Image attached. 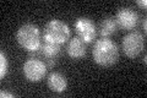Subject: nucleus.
<instances>
[{"label": "nucleus", "instance_id": "1", "mask_svg": "<svg viewBox=\"0 0 147 98\" xmlns=\"http://www.w3.org/2000/svg\"><path fill=\"white\" fill-rule=\"evenodd\" d=\"M92 57L100 66H112L119 59V48L112 39L100 38L96 41L93 45Z\"/></svg>", "mask_w": 147, "mask_h": 98}, {"label": "nucleus", "instance_id": "2", "mask_svg": "<svg viewBox=\"0 0 147 98\" xmlns=\"http://www.w3.org/2000/svg\"><path fill=\"white\" fill-rule=\"evenodd\" d=\"M16 39L22 48L33 53L40 49V32L33 23H25L16 32Z\"/></svg>", "mask_w": 147, "mask_h": 98}, {"label": "nucleus", "instance_id": "3", "mask_svg": "<svg viewBox=\"0 0 147 98\" xmlns=\"http://www.w3.org/2000/svg\"><path fill=\"white\" fill-rule=\"evenodd\" d=\"M71 37V31L65 22L58 18L50 20L43 30V39L57 44H64Z\"/></svg>", "mask_w": 147, "mask_h": 98}, {"label": "nucleus", "instance_id": "4", "mask_svg": "<svg viewBox=\"0 0 147 98\" xmlns=\"http://www.w3.org/2000/svg\"><path fill=\"white\" fill-rule=\"evenodd\" d=\"M123 52L127 58L134 59L145 49V36L140 31H131L123 38Z\"/></svg>", "mask_w": 147, "mask_h": 98}, {"label": "nucleus", "instance_id": "5", "mask_svg": "<svg viewBox=\"0 0 147 98\" xmlns=\"http://www.w3.org/2000/svg\"><path fill=\"white\" fill-rule=\"evenodd\" d=\"M47 64L37 58H30L24 63L22 71L24 75L31 82H38L45 76L47 74Z\"/></svg>", "mask_w": 147, "mask_h": 98}, {"label": "nucleus", "instance_id": "6", "mask_svg": "<svg viewBox=\"0 0 147 98\" xmlns=\"http://www.w3.org/2000/svg\"><path fill=\"white\" fill-rule=\"evenodd\" d=\"M114 20H115L117 26L119 28L131 31L139 23V14L130 7H121L118 10Z\"/></svg>", "mask_w": 147, "mask_h": 98}, {"label": "nucleus", "instance_id": "7", "mask_svg": "<svg viewBox=\"0 0 147 98\" xmlns=\"http://www.w3.org/2000/svg\"><path fill=\"white\" fill-rule=\"evenodd\" d=\"M75 31L79 38H81L85 43H91L97 36V28L93 21L88 17H79L75 21Z\"/></svg>", "mask_w": 147, "mask_h": 98}, {"label": "nucleus", "instance_id": "8", "mask_svg": "<svg viewBox=\"0 0 147 98\" xmlns=\"http://www.w3.org/2000/svg\"><path fill=\"white\" fill-rule=\"evenodd\" d=\"M86 50H87V43H85L79 37L71 38L66 45V53L72 59H79L85 57Z\"/></svg>", "mask_w": 147, "mask_h": 98}, {"label": "nucleus", "instance_id": "9", "mask_svg": "<svg viewBox=\"0 0 147 98\" xmlns=\"http://www.w3.org/2000/svg\"><path fill=\"white\" fill-rule=\"evenodd\" d=\"M47 85L53 92L60 93L66 90L67 80L60 72H52V74H49V76L47 78Z\"/></svg>", "mask_w": 147, "mask_h": 98}, {"label": "nucleus", "instance_id": "10", "mask_svg": "<svg viewBox=\"0 0 147 98\" xmlns=\"http://www.w3.org/2000/svg\"><path fill=\"white\" fill-rule=\"evenodd\" d=\"M117 22L114 20V17H105L99 22L98 26V33L102 38H109L112 34L117 32Z\"/></svg>", "mask_w": 147, "mask_h": 98}, {"label": "nucleus", "instance_id": "11", "mask_svg": "<svg viewBox=\"0 0 147 98\" xmlns=\"http://www.w3.org/2000/svg\"><path fill=\"white\" fill-rule=\"evenodd\" d=\"M61 50V44L52 43V42H45L40 45V52L47 59H54L57 58Z\"/></svg>", "mask_w": 147, "mask_h": 98}, {"label": "nucleus", "instance_id": "12", "mask_svg": "<svg viewBox=\"0 0 147 98\" xmlns=\"http://www.w3.org/2000/svg\"><path fill=\"white\" fill-rule=\"evenodd\" d=\"M7 71H9V62H7V58L4 52L0 53V78L5 77L7 75Z\"/></svg>", "mask_w": 147, "mask_h": 98}, {"label": "nucleus", "instance_id": "13", "mask_svg": "<svg viewBox=\"0 0 147 98\" xmlns=\"http://www.w3.org/2000/svg\"><path fill=\"white\" fill-rule=\"evenodd\" d=\"M0 97L4 98V97H9V98H13L15 96L12 95V93H9V92H5V91H1L0 92Z\"/></svg>", "mask_w": 147, "mask_h": 98}, {"label": "nucleus", "instance_id": "14", "mask_svg": "<svg viewBox=\"0 0 147 98\" xmlns=\"http://www.w3.org/2000/svg\"><path fill=\"white\" fill-rule=\"evenodd\" d=\"M136 4L139 6H141V7H146L147 6V1H146V0H137Z\"/></svg>", "mask_w": 147, "mask_h": 98}, {"label": "nucleus", "instance_id": "15", "mask_svg": "<svg viewBox=\"0 0 147 98\" xmlns=\"http://www.w3.org/2000/svg\"><path fill=\"white\" fill-rule=\"evenodd\" d=\"M146 22H147L146 18H144V30H145V31H146Z\"/></svg>", "mask_w": 147, "mask_h": 98}]
</instances>
